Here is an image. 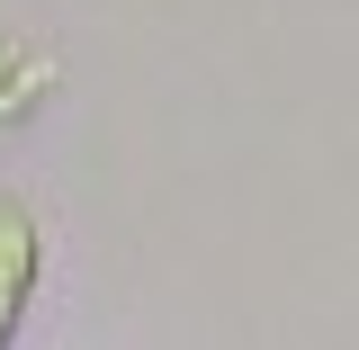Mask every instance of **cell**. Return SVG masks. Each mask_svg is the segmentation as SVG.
Listing matches in <instances>:
<instances>
[{
  "label": "cell",
  "mask_w": 359,
  "mask_h": 350,
  "mask_svg": "<svg viewBox=\"0 0 359 350\" xmlns=\"http://www.w3.org/2000/svg\"><path fill=\"white\" fill-rule=\"evenodd\" d=\"M36 269H45V234H36V216H27V198H9V189H0V342L27 323Z\"/></svg>",
  "instance_id": "6da1fadb"
}]
</instances>
